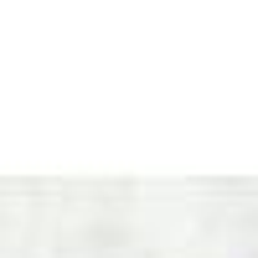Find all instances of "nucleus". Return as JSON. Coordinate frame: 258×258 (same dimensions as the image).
I'll list each match as a JSON object with an SVG mask.
<instances>
[]
</instances>
